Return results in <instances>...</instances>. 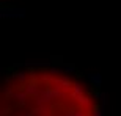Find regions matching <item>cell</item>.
Wrapping results in <instances>:
<instances>
[{"mask_svg":"<svg viewBox=\"0 0 121 116\" xmlns=\"http://www.w3.org/2000/svg\"><path fill=\"white\" fill-rule=\"evenodd\" d=\"M0 116H99V107L68 72L31 67L5 80Z\"/></svg>","mask_w":121,"mask_h":116,"instance_id":"cell-1","label":"cell"}]
</instances>
